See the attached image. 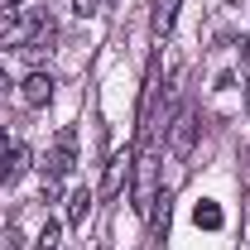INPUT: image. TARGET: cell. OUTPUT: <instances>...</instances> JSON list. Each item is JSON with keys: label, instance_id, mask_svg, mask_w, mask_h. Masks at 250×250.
Returning a JSON list of instances; mask_svg holds the SVG:
<instances>
[{"label": "cell", "instance_id": "cell-10", "mask_svg": "<svg viewBox=\"0 0 250 250\" xmlns=\"http://www.w3.org/2000/svg\"><path fill=\"white\" fill-rule=\"evenodd\" d=\"M92 202H96L92 188H77V192L67 197V221H72V226H82V221H87V212H92Z\"/></svg>", "mask_w": 250, "mask_h": 250}, {"label": "cell", "instance_id": "cell-9", "mask_svg": "<svg viewBox=\"0 0 250 250\" xmlns=\"http://www.w3.org/2000/svg\"><path fill=\"white\" fill-rule=\"evenodd\" d=\"M154 92H159V58H149V67H145V87H140V125H149Z\"/></svg>", "mask_w": 250, "mask_h": 250}, {"label": "cell", "instance_id": "cell-1", "mask_svg": "<svg viewBox=\"0 0 250 250\" xmlns=\"http://www.w3.org/2000/svg\"><path fill=\"white\" fill-rule=\"evenodd\" d=\"M43 43H53V20L43 10L0 15V48H29V53H39Z\"/></svg>", "mask_w": 250, "mask_h": 250}, {"label": "cell", "instance_id": "cell-11", "mask_svg": "<svg viewBox=\"0 0 250 250\" xmlns=\"http://www.w3.org/2000/svg\"><path fill=\"white\" fill-rule=\"evenodd\" d=\"M164 231H168V197L159 192L154 207H149V236H154V241H164Z\"/></svg>", "mask_w": 250, "mask_h": 250}, {"label": "cell", "instance_id": "cell-7", "mask_svg": "<svg viewBox=\"0 0 250 250\" xmlns=\"http://www.w3.org/2000/svg\"><path fill=\"white\" fill-rule=\"evenodd\" d=\"M20 96H24V106H48L53 101V77L48 72H29L24 87H20Z\"/></svg>", "mask_w": 250, "mask_h": 250}, {"label": "cell", "instance_id": "cell-12", "mask_svg": "<svg viewBox=\"0 0 250 250\" xmlns=\"http://www.w3.org/2000/svg\"><path fill=\"white\" fill-rule=\"evenodd\" d=\"M192 221L207 226V231H221V207L217 202H197V207H192Z\"/></svg>", "mask_w": 250, "mask_h": 250}, {"label": "cell", "instance_id": "cell-14", "mask_svg": "<svg viewBox=\"0 0 250 250\" xmlns=\"http://www.w3.org/2000/svg\"><path fill=\"white\" fill-rule=\"evenodd\" d=\"M101 5H106V0H72V10H77V15H82V20H87V15H96V10H101Z\"/></svg>", "mask_w": 250, "mask_h": 250}, {"label": "cell", "instance_id": "cell-15", "mask_svg": "<svg viewBox=\"0 0 250 250\" xmlns=\"http://www.w3.org/2000/svg\"><path fill=\"white\" fill-rule=\"evenodd\" d=\"M20 10V0H0V15H15Z\"/></svg>", "mask_w": 250, "mask_h": 250}, {"label": "cell", "instance_id": "cell-3", "mask_svg": "<svg viewBox=\"0 0 250 250\" xmlns=\"http://www.w3.org/2000/svg\"><path fill=\"white\" fill-rule=\"evenodd\" d=\"M154 197H159V164H154V149L145 145V149L135 154V212L149 217Z\"/></svg>", "mask_w": 250, "mask_h": 250}, {"label": "cell", "instance_id": "cell-5", "mask_svg": "<svg viewBox=\"0 0 250 250\" xmlns=\"http://www.w3.org/2000/svg\"><path fill=\"white\" fill-rule=\"evenodd\" d=\"M24 168H29V149L24 145H5V135H0V183H15Z\"/></svg>", "mask_w": 250, "mask_h": 250}, {"label": "cell", "instance_id": "cell-16", "mask_svg": "<svg viewBox=\"0 0 250 250\" xmlns=\"http://www.w3.org/2000/svg\"><path fill=\"white\" fill-rule=\"evenodd\" d=\"M246 111H250V77H246Z\"/></svg>", "mask_w": 250, "mask_h": 250}, {"label": "cell", "instance_id": "cell-4", "mask_svg": "<svg viewBox=\"0 0 250 250\" xmlns=\"http://www.w3.org/2000/svg\"><path fill=\"white\" fill-rule=\"evenodd\" d=\"M192 145H197V116H192V106L173 116V130H168V149L173 159H188L192 154Z\"/></svg>", "mask_w": 250, "mask_h": 250}, {"label": "cell", "instance_id": "cell-6", "mask_svg": "<svg viewBox=\"0 0 250 250\" xmlns=\"http://www.w3.org/2000/svg\"><path fill=\"white\" fill-rule=\"evenodd\" d=\"M130 164H135V154H130V149L111 154V164H106V178H101V197H116V192H121L125 173H130Z\"/></svg>", "mask_w": 250, "mask_h": 250}, {"label": "cell", "instance_id": "cell-8", "mask_svg": "<svg viewBox=\"0 0 250 250\" xmlns=\"http://www.w3.org/2000/svg\"><path fill=\"white\" fill-rule=\"evenodd\" d=\"M178 5H183V0H154V15H149V29H154V39H164V34L173 29V20H178Z\"/></svg>", "mask_w": 250, "mask_h": 250}, {"label": "cell", "instance_id": "cell-17", "mask_svg": "<svg viewBox=\"0 0 250 250\" xmlns=\"http://www.w3.org/2000/svg\"><path fill=\"white\" fill-rule=\"evenodd\" d=\"M0 87H5V72H0Z\"/></svg>", "mask_w": 250, "mask_h": 250}, {"label": "cell", "instance_id": "cell-2", "mask_svg": "<svg viewBox=\"0 0 250 250\" xmlns=\"http://www.w3.org/2000/svg\"><path fill=\"white\" fill-rule=\"evenodd\" d=\"M43 183H62L72 168H77V130L72 125H62L58 135H53V145H48V154H43Z\"/></svg>", "mask_w": 250, "mask_h": 250}, {"label": "cell", "instance_id": "cell-13", "mask_svg": "<svg viewBox=\"0 0 250 250\" xmlns=\"http://www.w3.org/2000/svg\"><path fill=\"white\" fill-rule=\"evenodd\" d=\"M58 241H62V226H58V221H48V226L39 231V250H58Z\"/></svg>", "mask_w": 250, "mask_h": 250}]
</instances>
